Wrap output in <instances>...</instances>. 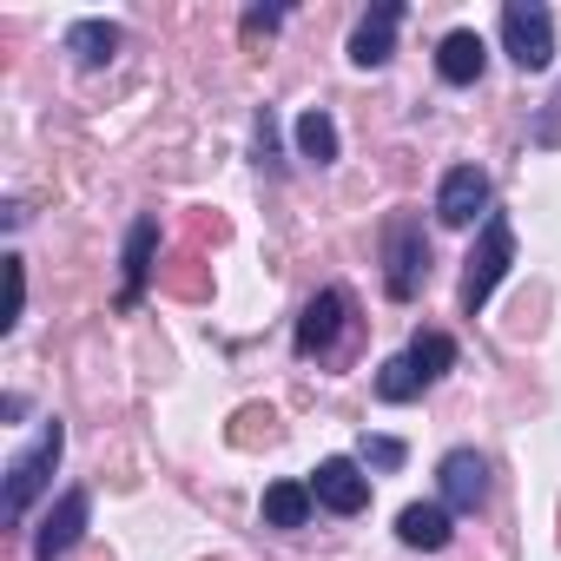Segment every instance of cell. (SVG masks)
I'll list each match as a JSON object with an SVG mask.
<instances>
[{
	"instance_id": "6da1fadb",
	"label": "cell",
	"mask_w": 561,
	"mask_h": 561,
	"mask_svg": "<svg viewBox=\"0 0 561 561\" xmlns=\"http://www.w3.org/2000/svg\"><path fill=\"white\" fill-rule=\"evenodd\" d=\"M508 264H515V231H508L502 211H489V218H482V244L469 251V271H462V311H469V318L489 305V291L508 277Z\"/></svg>"
},
{
	"instance_id": "7a4b0ae2",
	"label": "cell",
	"mask_w": 561,
	"mask_h": 561,
	"mask_svg": "<svg viewBox=\"0 0 561 561\" xmlns=\"http://www.w3.org/2000/svg\"><path fill=\"white\" fill-rule=\"evenodd\" d=\"M502 41H508V60L522 73H541L554 60V21H548L541 0H508L502 8Z\"/></svg>"
},
{
	"instance_id": "3957f363",
	"label": "cell",
	"mask_w": 561,
	"mask_h": 561,
	"mask_svg": "<svg viewBox=\"0 0 561 561\" xmlns=\"http://www.w3.org/2000/svg\"><path fill=\"white\" fill-rule=\"evenodd\" d=\"M60 449H67V430H60V416H54V423L41 430V443H34V449H21V456L8 462V522H21V515H27V502L47 489V476H54Z\"/></svg>"
},
{
	"instance_id": "277c9868",
	"label": "cell",
	"mask_w": 561,
	"mask_h": 561,
	"mask_svg": "<svg viewBox=\"0 0 561 561\" xmlns=\"http://www.w3.org/2000/svg\"><path fill=\"white\" fill-rule=\"evenodd\" d=\"M423 277H430V238H423V225L416 218H397L390 225V298L403 305V298H416L423 291Z\"/></svg>"
},
{
	"instance_id": "5b68a950",
	"label": "cell",
	"mask_w": 561,
	"mask_h": 561,
	"mask_svg": "<svg viewBox=\"0 0 561 561\" xmlns=\"http://www.w3.org/2000/svg\"><path fill=\"white\" fill-rule=\"evenodd\" d=\"M311 495H318L331 515H357V508H370V476H364L351 456H331V462H318Z\"/></svg>"
},
{
	"instance_id": "8992f818",
	"label": "cell",
	"mask_w": 561,
	"mask_h": 561,
	"mask_svg": "<svg viewBox=\"0 0 561 561\" xmlns=\"http://www.w3.org/2000/svg\"><path fill=\"white\" fill-rule=\"evenodd\" d=\"M482 211H489V172L482 165H456L443 179V192H436V218L443 225H476Z\"/></svg>"
},
{
	"instance_id": "52a82bcc",
	"label": "cell",
	"mask_w": 561,
	"mask_h": 561,
	"mask_svg": "<svg viewBox=\"0 0 561 561\" xmlns=\"http://www.w3.org/2000/svg\"><path fill=\"white\" fill-rule=\"evenodd\" d=\"M344 318H351V298H344V291H318V298L305 305V318H298V351H305V357H324V351L344 337Z\"/></svg>"
},
{
	"instance_id": "ba28073f",
	"label": "cell",
	"mask_w": 561,
	"mask_h": 561,
	"mask_svg": "<svg viewBox=\"0 0 561 561\" xmlns=\"http://www.w3.org/2000/svg\"><path fill=\"white\" fill-rule=\"evenodd\" d=\"M87 508H93V495H87V489H67V495H60V508H54V515L41 522V535H34V561H60V554L80 541Z\"/></svg>"
},
{
	"instance_id": "9c48e42d",
	"label": "cell",
	"mask_w": 561,
	"mask_h": 561,
	"mask_svg": "<svg viewBox=\"0 0 561 561\" xmlns=\"http://www.w3.org/2000/svg\"><path fill=\"white\" fill-rule=\"evenodd\" d=\"M436 476H443V502H449V508H482V495H489V462H482L476 449H449Z\"/></svg>"
},
{
	"instance_id": "30bf717a",
	"label": "cell",
	"mask_w": 561,
	"mask_h": 561,
	"mask_svg": "<svg viewBox=\"0 0 561 561\" xmlns=\"http://www.w3.org/2000/svg\"><path fill=\"white\" fill-rule=\"evenodd\" d=\"M482 67H489L482 34H469V27L443 34V47H436V73H443L449 87H476V80H482Z\"/></svg>"
},
{
	"instance_id": "8fae6325",
	"label": "cell",
	"mask_w": 561,
	"mask_h": 561,
	"mask_svg": "<svg viewBox=\"0 0 561 561\" xmlns=\"http://www.w3.org/2000/svg\"><path fill=\"white\" fill-rule=\"evenodd\" d=\"M397 21H403L397 0L370 8V14H364V27L351 34V60H357V67H383V60H390V41H397Z\"/></svg>"
},
{
	"instance_id": "7c38bea8",
	"label": "cell",
	"mask_w": 561,
	"mask_h": 561,
	"mask_svg": "<svg viewBox=\"0 0 561 561\" xmlns=\"http://www.w3.org/2000/svg\"><path fill=\"white\" fill-rule=\"evenodd\" d=\"M152 244H159V218H139V225H133V238H126V291H119V305H126V311H133V305H139V291H146Z\"/></svg>"
},
{
	"instance_id": "4fadbf2b",
	"label": "cell",
	"mask_w": 561,
	"mask_h": 561,
	"mask_svg": "<svg viewBox=\"0 0 561 561\" xmlns=\"http://www.w3.org/2000/svg\"><path fill=\"white\" fill-rule=\"evenodd\" d=\"M311 502H318L311 482H271L264 489V522L271 528H305L311 522Z\"/></svg>"
},
{
	"instance_id": "5bb4252c",
	"label": "cell",
	"mask_w": 561,
	"mask_h": 561,
	"mask_svg": "<svg viewBox=\"0 0 561 561\" xmlns=\"http://www.w3.org/2000/svg\"><path fill=\"white\" fill-rule=\"evenodd\" d=\"M397 535H403L410 548H443V541H449V508H436V502H410V508L397 515Z\"/></svg>"
},
{
	"instance_id": "9a60e30c",
	"label": "cell",
	"mask_w": 561,
	"mask_h": 561,
	"mask_svg": "<svg viewBox=\"0 0 561 561\" xmlns=\"http://www.w3.org/2000/svg\"><path fill=\"white\" fill-rule=\"evenodd\" d=\"M67 54H73L80 67H106V60L119 54V27H113V21H80V27L67 34Z\"/></svg>"
},
{
	"instance_id": "2e32d148",
	"label": "cell",
	"mask_w": 561,
	"mask_h": 561,
	"mask_svg": "<svg viewBox=\"0 0 561 561\" xmlns=\"http://www.w3.org/2000/svg\"><path fill=\"white\" fill-rule=\"evenodd\" d=\"M298 152H305L311 165H331V159H337V119H331L324 106H311V113L298 119Z\"/></svg>"
},
{
	"instance_id": "e0dca14e",
	"label": "cell",
	"mask_w": 561,
	"mask_h": 561,
	"mask_svg": "<svg viewBox=\"0 0 561 561\" xmlns=\"http://www.w3.org/2000/svg\"><path fill=\"white\" fill-rule=\"evenodd\" d=\"M403 357H410V370H416L423 383H436V377H443V370L456 364V344H449L443 331H416V344H410Z\"/></svg>"
},
{
	"instance_id": "ac0fdd59",
	"label": "cell",
	"mask_w": 561,
	"mask_h": 561,
	"mask_svg": "<svg viewBox=\"0 0 561 561\" xmlns=\"http://www.w3.org/2000/svg\"><path fill=\"white\" fill-rule=\"evenodd\" d=\"M416 390H423V377L410 370V357H390V364L377 370V397H383V403H410Z\"/></svg>"
},
{
	"instance_id": "d6986e66",
	"label": "cell",
	"mask_w": 561,
	"mask_h": 561,
	"mask_svg": "<svg viewBox=\"0 0 561 561\" xmlns=\"http://www.w3.org/2000/svg\"><path fill=\"white\" fill-rule=\"evenodd\" d=\"M364 462L370 469H403V443L397 436H364Z\"/></svg>"
},
{
	"instance_id": "ffe728a7",
	"label": "cell",
	"mask_w": 561,
	"mask_h": 561,
	"mask_svg": "<svg viewBox=\"0 0 561 561\" xmlns=\"http://www.w3.org/2000/svg\"><path fill=\"white\" fill-rule=\"evenodd\" d=\"M277 21H285V14H277V8H251V14H244V41H257V34H271Z\"/></svg>"
},
{
	"instance_id": "44dd1931",
	"label": "cell",
	"mask_w": 561,
	"mask_h": 561,
	"mask_svg": "<svg viewBox=\"0 0 561 561\" xmlns=\"http://www.w3.org/2000/svg\"><path fill=\"white\" fill-rule=\"evenodd\" d=\"M257 152L277 165V119H271V113H257Z\"/></svg>"
},
{
	"instance_id": "7402d4cb",
	"label": "cell",
	"mask_w": 561,
	"mask_h": 561,
	"mask_svg": "<svg viewBox=\"0 0 561 561\" xmlns=\"http://www.w3.org/2000/svg\"><path fill=\"white\" fill-rule=\"evenodd\" d=\"M535 139H541V146H554V139H561V100H554V106H548V119H541V126H535Z\"/></svg>"
}]
</instances>
